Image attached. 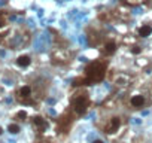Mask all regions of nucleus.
Returning <instances> with one entry per match:
<instances>
[{
  "label": "nucleus",
  "instance_id": "9b49d317",
  "mask_svg": "<svg viewBox=\"0 0 152 143\" xmlns=\"http://www.w3.org/2000/svg\"><path fill=\"white\" fill-rule=\"evenodd\" d=\"M131 52L137 55V54H140V52H142V48H140V46H133V48H131Z\"/></svg>",
  "mask_w": 152,
  "mask_h": 143
},
{
  "label": "nucleus",
  "instance_id": "f8f14e48",
  "mask_svg": "<svg viewBox=\"0 0 152 143\" xmlns=\"http://www.w3.org/2000/svg\"><path fill=\"white\" fill-rule=\"evenodd\" d=\"M18 118H23V119H24V118H27V113H26V112H20V113H18Z\"/></svg>",
  "mask_w": 152,
  "mask_h": 143
},
{
  "label": "nucleus",
  "instance_id": "9d476101",
  "mask_svg": "<svg viewBox=\"0 0 152 143\" xmlns=\"http://www.w3.org/2000/svg\"><path fill=\"white\" fill-rule=\"evenodd\" d=\"M8 131H9L11 134H18V133H20V125H17V124H11V125L8 127Z\"/></svg>",
  "mask_w": 152,
  "mask_h": 143
},
{
  "label": "nucleus",
  "instance_id": "f03ea898",
  "mask_svg": "<svg viewBox=\"0 0 152 143\" xmlns=\"http://www.w3.org/2000/svg\"><path fill=\"white\" fill-rule=\"evenodd\" d=\"M88 104H90V100H88V97H87V96H79L78 98L75 100V103H73V107H75L76 113L82 115V113H85V112H87V109H88Z\"/></svg>",
  "mask_w": 152,
  "mask_h": 143
},
{
  "label": "nucleus",
  "instance_id": "f257e3e1",
  "mask_svg": "<svg viewBox=\"0 0 152 143\" xmlns=\"http://www.w3.org/2000/svg\"><path fill=\"white\" fill-rule=\"evenodd\" d=\"M87 72H88V75H90V78H91L93 81H100V79L104 76V67H103L102 64H99V63L91 64Z\"/></svg>",
  "mask_w": 152,
  "mask_h": 143
},
{
  "label": "nucleus",
  "instance_id": "4468645a",
  "mask_svg": "<svg viewBox=\"0 0 152 143\" xmlns=\"http://www.w3.org/2000/svg\"><path fill=\"white\" fill-rule=\"evenodd\" d=\"M2 133H3V128H2V127H0V134H2Z\"/></svg>",
  "mask_w": 152,
  "mask_h": 143
},
{
  "label": "nucleus",
  "instance_id": "423d86ee",
  "mask_svg": "<svg viewBox=\"0 0 152 143\" xmlns=\"http://www.w3.org/2000/svg\"><path fill=\"white\" fill-rule=\"evenodd\" d=\"M115 51H116V43H115L113 40H109V42L104 43L103 52H104L106 55H112V54H115Z\"/></svg>",
  "mask_w": 152,
  "mask_h": 143
},
{
  "label": "nucleus",
  "instance_id": "6e6552de",
  "mask_svg": "<svg viewBox=\"0 0 152 143\" xmlns=\"http://www.w3.org/2000/svg\"><path fill=\"white\" fill-rule=\"evenodd\" d=\"M151 33H152V27L151 26H142L139 28V36L140 37H149Z\"/></svg>",
  "mask_w": 152,
  "mask_h": 143
},
{
  "label": "nucleus",
  "instance_id": "ddd939ff",
  "mask_svg": "<svg viewBox=\"0 0 152 143\" xmlns=\"http://www.w3.org/2000/svg\"><path fill=\"white\" fill-rule=\"evenodd\" d=\"M93 143H104V142L100 140V139H97V140H93Z\"/></svg>",
  "mask_w": 152,
  "mask_h": 143
},
{
  "label": "nucleus",
  "instance_id": "39448f33",
  "mask_svg": "<svg viewBox=\"0 0 152 143\" xmlns=\"http://www.w3.org/2000/svg\"><path fill=\"white\" fill-rule=\"evenodd\" d=\"M18 97H20L21 100H27V98H30V97H31V87H28V85L21 87L20 91H18Z\"/></svg>",
  "mask_w": 152,
  "mask_h": 143
},
{
  "label": "nucleus",
  "instance_id": "20e7f679",
  "mask_svg": "<svg viewBox=\"0 0 152 143\" xmlns=\"http://www.w3.org/2000/svg\"><path fill=\"white\" fill-rule=\"evenodd\" d=\"M121 127V118L119 116H113L109 121V127H107V133H115L118 131V128Z\"/></svg>",
  "mask_w": 152,
  "mask_h": 143
},
{
  "label": "nucleus",
  "instance_id": "0eeeda50",
  "mask_svg": "<svg viewBox=\"0 0 152 143\" xmlns=\"http://www.w3.org/2000/svg\"><path fill=\"white\" fill-rule=\"evenodd\" d=\"M17 64H18L20 67H28V66L31 64V58H30L28 55H20V57L17 58Z\"/></svg>",
  "mask_w": 152,
  "mask_h": 143
},
{
  "label": "nucleus",
  "instance_id": "1a4fd4ad",
  "mask_svg": "<svg viewBox=\"0 0 152 143\" xmlns=\"http://www.w3.org/2000/svg\"><path fill=\"white\" fill-rule=\"evenodd\" d=\"M33 124H34L39 130H43V128L46 127L45 119H43V118H40V116H34V118H33Z\"/></svg>",
  "mask_w": 152,
  "mask_h": 143
},
{
  "label": "nucleus",
  "instance_id": "7ed1b4c3",
  "mask_svg": "<svg viewBox=\"0 0 152 143\" xmlns=\"http://www.w3.org/2000/svg\"><path fill=\"white\" fill-rule=\"evenodd\" d=\"M145 96H142V94H137V96H133L131 97V100H130V103H131V106L133 107H136V109H140V107H143L145 106Z\"/></svg>",
  "mask_w": 152,
  "mask_h": 143
}]
</instances>
